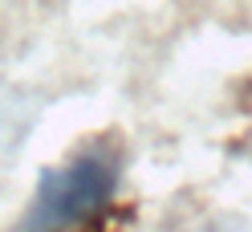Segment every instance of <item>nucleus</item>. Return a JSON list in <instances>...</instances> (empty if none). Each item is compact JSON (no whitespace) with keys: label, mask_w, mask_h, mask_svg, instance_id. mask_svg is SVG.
Segmentation results:
<instances>
[{"label":"nucleus","mask_w":252,"mask_h":232,"mask_svg":"<svg viewBox=\"0 0 252 232\" xmlns=\"http://www.w3.org/2000/svg\"><path fill=\"white\" fill-rule=\"evenodd\" d=\"M122 179V155L114 147L86 143L61 167L41 171L37 196L29 204L21 228H69L110 208Z\"/></svg>","instance_id":"1"}]
</instances>
